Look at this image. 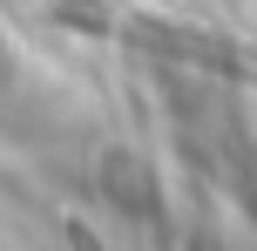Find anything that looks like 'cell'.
<instances>
[{
	"instance_id": "6da1fadb",
	"label": "cell",
	"mask_w": 257,
	"mask_h": 251,
	"mask_svg": "<svg viewBox=\"0 0 257 251\" xmlns=\"http://www.w3.org/2000/svg\"><path fill=\"white\" fill-rule=\"evenodd\" d=\"M128 41L149 54H176V61H196V68H217V75H244L257 81V48H223V41H203V34H176V27H156V21H128Z\"/></svg>"
}]
</instances>
